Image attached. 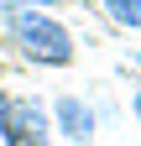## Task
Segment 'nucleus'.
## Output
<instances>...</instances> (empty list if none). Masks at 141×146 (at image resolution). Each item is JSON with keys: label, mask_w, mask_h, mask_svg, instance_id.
<instances>
[{"label": "nucleus", "mask_w": 141, "mask_h": 146, "mask_svg": "<svg viewBox=\"0 0 141 146\" xmlns=\"http://www.w3.org/2000/svg\"><path fill=\"white\" fill-rule=\"evenodd\" d=\"M5 21H11L16 47H21L31 63H47V68L73 63V36H68L63 21H52L47 11H37V5H5Z\"/></svg>", "instance_id": "nucleus-1"}, {"label": "nucleus", "mask_w": 141, "mask_h": 146, "mask_svg": "<svg viewBox=\"0 0 141 146\" xmlns=\"http://www.w3.org/2000/svg\"><path fill=\"white\" fill-rule=\"evenodd\" d=\"M0 146H52V115L37 99H0Z\"/></svg>", "instance_id": "nucleus-2"}, {"label": "nucleus", "mask_w": 141, "mask_h": 146, "mask_svg": "<svg viewBox=\"0 0 141 146\" xmlns=\"http://www.w3.org/2000/svg\"><path fill=\"white\" fill-rule=\"evenodd\" d=\"M52 131H63L68 141H89L94 136V110L89 104H84V99H73V94H68V99H58V110H52Z\"/></svg>", "instance_id": "nucleus-3"}, {"label": "nucleus", "mask_w": 141, "mask_h": 146, "mask_svg": "<svg viewBox=\"0 0 141 146\" xmlns=\"http://www.w3.org/2000/svg\"><path fill=\"white\" fill-rule=\"evenodd\" d=\"M110 5L115 21H126V26H141V0H104Z\"/></svg>", "instance_id": "nucleus-4"}, {"label": "nucleus", "mask_w": 141, "mask_h": 146, "mask_svg": "<svg viewBox=\"0 0 141 146\" xmlns=\"http://www.w3.org/2000/svg\"><path fill=\"white\" fill-rule=\"evenodd\" d=\"M136 120H141V94H136Z\"/></svg>", "instance_id": "nucleus-5"}]
</instances>
